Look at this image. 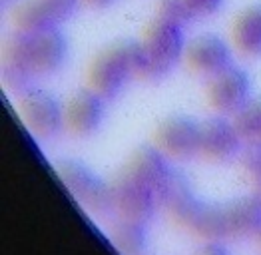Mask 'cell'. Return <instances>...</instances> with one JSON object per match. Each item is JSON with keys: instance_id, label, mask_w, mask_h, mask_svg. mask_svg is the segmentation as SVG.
Here are the masks:
<instances>
[{"instance_id": "obj_25", "label": "cell", "mask_w": 261, "mask_h": 255, "mask_svg": "<svg viewBox=\"0 0 261 255\" xmlns=\"http://www.w3.org/2000/svg\"><path fill=\"white\" fill-rule=\"evenodd\" d=\"M255 191H257V195H259V197H261V188H257V190H255Z\"/></svg>"}, {"instance_id": "obj_6", "label": "cell", "mask_w": 261, "mask_h": 255, "mask_svg": "<svg viewBox=\"0 0 261 255\" xmlns=\"http://www.w3.org/2000/svg\"><path fill=\"white\" fill-rule=\"evenodd\" d=\"M56 171L64 182L68 191L88 210L106 213L112 210V191L106 182H102L94 171L82 162L62 160L56 164Z\"/></svg>"}, {"instance_id": "obj_9", "label": "cell", "mask_w": 261, "mask_h": 255, "mask_svg": "<svg viewBox=\"0 0 261 255\" xmlns=\"http://www.w3.org/2000/svg\"><path fill=\"white\" fill-rule=\"evenodd\" d=\"M20 116L38 138H52L64 126V110L58 100L38 88H30L20 94Z\"/></svg>"}, {"instance_id": "obj_14", "label": "cell", "mask_w": 261, "mask_h": 255, "mask_svg": "<svg viewBox=\"0 0 261 255\" xmlns=\"http://www.w3.org/2000/svg\"><path fill=\"white\" fill-rule=\"evenodd\" d=\"M126 170L130 171L132 175H136L138 180H142L146 186H150L162 203V197L168 191L170 182L174 177V170L170 168L166 156L160 149L155 146L138 148L128 160Z\"/></svg>"}, {"instance_id": "obj_7", "label": "cell", "mask_w": 261, "mask_h": 255, "mask_svg": "<svg viewBox=\"0 0 261 255\" xmlns=\"http://www.w3.org/2000/svg\"><path fill=\"white\" fill-rule=\"evenodd\" d=\"M155 148L172 160H192L201 154V124L188 116H170L155 130Z\"/></svg>"}, {"instance_id": "obj_23", "label": "cell", "mask_w": 261, "mask_h": 255, "mask_svg": "<svg viewBox=\"0 0 261 255\" xmlns=\"http://www.w3.org/2000/svg\"><path fill=\"white\" fill-rule=\"evenodd\" d=\"M80 2H84V4H86V6H90V8H96V10H104V8L112 6L116 0H80Z\"/></svg>"}, {"instance_id": "obj_4", "label": "cell", "mask_w": 261, "mask_h": 255, "mask_svg": "<svg viewBox=\"0 0 261 255\" xmlns=\"http://www.w3.org/2000/svg\"><path fill=\"white\" fill-rule=\"evenodd\" d=\"M144 52V80H160L174 70L186 52L184 24L164 16H155L144 30L142 36Z\"/></svg>"}, {"instance_id": "obj_12", "label": "cell", "mask_w": 261, "mask_h": 255, "mask_svg": "<svg viewBox=\"0 0 261 255\" xmlns=\"http://www.w3.org/2000/svg\"><path fill=\"white\" fill-rule=\"evenodd\" d=\"M243 149V138L225 116L210 118L201 124V156L210 162H229Z\"/></svg>"}, {"instance_id": "obj_21", "label": "cell", "mask_w": 261, "mask_h": 255, "mask_svg": "<svg viewBox=\"0 0 261 255\" xmlns=\"http://www.w3.org/2000/svg\"><path fill=\"white\" fill-rule=\"evenodd\" d=\"M188 10L192 12L194 20L196 18H207V16H214L216 12H219L223 0H184Z\"/></svg>"}, {"instance_id": "obj_5", "label": "cell", "mask_w": 261, "mask_h": 255, "mask_svg": "<svg viewBox=\"0 0 261 255\" xmlns=\"http://www.w3.org/2000/svg\"><path fill=\"white\" fill-rule=\"evenodd\" d=\"M110 191H112V210L118 212V215L124 219L148 223L155 213V208L160 206L155 191L136 175H132L128 170L120 171L112 180Z\"/></svg>"}, {"instance_id": "obj_8", "label": "cell", "mask_w": 261, "mask_h": 255, "mask_svg": "<svg viewBox=\"0 0 261 255\" xmlns=\"http://www.w3.org/2000/svg\"><path fill=\"white\" fill-rule=\"evenodd\" d=\"M207 104L219 116H236L251 100V80L245 70L229 66L207 82Z\"/></svg>"}, {"instance_id": "obj_18", "label": "cell", "mask_w": 261, "mask_h": 255, "mask_svg": "<svg viewBox=\"0 0 261 255\" xmlns=\"http://www.w3.org/2000/svg\"><path fill=\"white\" fill-rule=\"evenodd\" d=\"M233 126L238 128L245 144L261 142V96L251 98L240 112L233 116Z\"/></svg>"}, {"instance_id": "obj_17", "label": "cell", "mask_w": 261, "mask_h": 255, "mask_svg": "<svg viewBox=\"0 0 261 255\" xmlns=\"http://www.w3.org/2000/svg\"><path fill=\"white\" fill-rule=\"evenodd\" d=\"M110 239L122 255H144L148 249V232L142 221L120 217L110 230Z\"/></svg>"}, {"instance_id": "obj_19", "label": "cell", "mask_w": 261, "mask_h": 255, "mask_svg": "<svg viewBox=\"0 0 261 255\" xmlns=\"http://www.w3.org/2000/svg\"><path fill=\"white\" fill-rule=\"evenodd\" d=\"M241 168L247 173V177L253 182L255 190L261 188V142L247 144L240 154Z\"/></svg>"}, {"instance_id": "obj_2", "label": "cell", "mask_w": 261, "mask_h": 255, "mask_svg": "<svg viewBox=\"0 0 261 255\" xmlns=\"http://www.w3.org/2000/svg\"><path fill=\"white\" fill-rule=\"evenodd\" d=\"M177 225L205 241H219L227 237L223 206L207 203L194 195L190 182L184 173L174 171L170 188L164 193L162 203Z\"/></svg>"}, {"instance_id": "obj_20", "label": "cell", "mask_w": 261, "mask_h": 255, "mask_svg": "<svg viewBox=\"0 0 261 255\" xmlns=\"http://www.w3.org/2000/svg\"><path fill=\"white\" fill-rule=\"evenodd\" d=\"M158 16H164V18H170L179 24H188V22L194 20L192 12L188 10L186 2L184 0H160L158 4Z\"/></svg>"}, {"instance_id": "obj_15", "label": "cell", "mask_w": 261, "mask_h": 255, "mask_svg": "<svg viewBox=\"0 0 261 255\" xmlns=\"http://www.w3.org/2000/svg\"><path fill=\"white\" fill-rule=\"evenodd\" d=\"M223 215L227 237H255L257 230L261 227V197L255 193L223 203Z\"/></svg>"}, {"instance_id": "obj_16", "label": "cell", "mask_w": 261, "mask_h": 255, "mask_svg": "<svg viewBox=\"0 0 261 255\" xmlns=\"http://www.w3.org/2000/svg\"><path fill=\"white\" fill-rule=\"evenodd\" d=\"M233 48L245 58H261V2L245 6L231 24Z\"/></svg>"}, {"instance_id": "obj_11", "label": "cell", "mask_w": 261, "mask_h": 255, "mask_svg": "<svg viewBox=\"0 0 261 255\" xmlns=\"http://www.w3.org/2000/svg\"><path fill=\"white\" fill-rule=\"evenodd\" d=\"M184 58L192 72L212 78L231 64V48L218 34H199L186 44Z\"/></svg>"}, {"instance_id": "obj_22", "label": "cell", "mask_w": 261, "mask_h": 255, "mask_svg": "<svg viewBox=\"0 0 261 255\" xmlns=\"http://www.w3.org/2000/svg\"><path fill=\"white\" fill-rule=\"evenodd\" d=\"M196 255H229L227 247L221 245L219 241H207L205 245H201L196 251Z\"/></svg>"}, {"instance_id": "obj_13", "label": "cell", "mask_w": 261, "mask_h": 255, "mask_svg": "<svg viewBox=\"0 0 261 255\" xmlns=\"http://www.w3.org/2000/svg\"><path fill=\"white\" fill-rule=\"evenodd\" d=\"M104 98L94 90L76 92L64 106V128L74 136H90L94 134L104 120Z\"/></svg>"}, {"instance_id": "obj_1", "label": "cell", "mask_w": 261, "mask_h": 255, "mask_svg": "<svg viewBox=\"0 0 261 255\" xmlns=\"http://www.w3.org/2000/svg\"><path fill=\"white\" fill-rule=\"evenodd\" d=\"M68 42L60 28L16 30L2 48V80L12 92H28L36 78L62 68Z\"/></svg>"}, {"instance_id": "obj_10", "label": "cell", "mask_w": 261, "mask_h": 255, "mask_svg": "<svg viewBox=\"0 0 261 255\" xmlns=\"http://www.w3.org/2000/svg\"><path fill=\"white\" fill-rule=\"evenodd\" d=\"M80 0H22L12 8L16 30H50L58 28L78 8Z\"/></svg>"}, {"instance_id": "obj_3", "label": "cell", "mask_w": 261, "mask_h": 255, "mask_svg": "<svg viewBox=\"0 0 261 255\" xmlns=\"http://www.w3.org/2000/svg\"><path fill=\"white\" fill-rule=\"evenodd\" d=\"M144 74L142 44L122 40L100 50L88 66V88L100 94L104 100L116 98L132 78Z\"/></svg>"}, {"instance_id": "obj_26", "label": "cell", "mask_w": 261, "mask_h": 255, "mask_svg": "<svg viewBox=\"0 0 261 255\" xmlns=\"http://www.w3.org/2000/svg\"><path fill=\"white\" fill-rule=\"evenodd\" d=\"M8 2H10V0H2V4H8Z\"/></svg>"}, {"instance_id": "obj_24", "label": "cell", "mask_w": 261, "mask_h": 255, "mask_svg": "<svg viewBox=\"0 0 261 255\" xmlns=\"http://www.w3.org/2000/svg\"><path fill=\"white\" fill-rule=\"evenodd\" d=\"M255 241H257V245L261 247V227L257 230V234H255Z\"/></svg>"}]
</instances>
